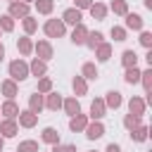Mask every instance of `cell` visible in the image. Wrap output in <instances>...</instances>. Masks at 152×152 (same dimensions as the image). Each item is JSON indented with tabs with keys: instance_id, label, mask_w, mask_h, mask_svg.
<instances>
[{
	"instance_id": "6da1fadb",
	"label": "cell",
	"mask_w": 152,
	"mask_h": 152,
	"mask_svg": "<svg viewBox=\"0 0 152 152\" xmlns=\"http://www.w3.org/2000/svg\"><path fill=\"white\" fill-rule=\"evenodd\" d=\"M7 74H10V78L14 81V83H21V81H26L31 74H28V64L19 57V59H12L10 64H7Z\"/></svg>"
},
{
	"instance_id": "7a4b0ae2",
	"label": "cell",
	"mask_w": 152,
	"mask_h": 152,
	"mask_svg": "<svg viewBox=\"0 0 152 152\" xmlns=\"http://www.w3.org/2000/svg\"><path fill=\"white\" fill-rule=\"evenodd\" d=\"M43 33H45L48 38H62V36L66 33V26H64L62 19H48V21L43 24Z\"/></svg>"
},
{
	"instance_id": "3957f363",
	"label": "cell",
	"mask_w": 152,
	"mask_h": 152,
	"mask_svg": "<svg viewBox=\"0 0 152 152\" xmlns=\"http://www.w3.org/2000/svg\"><path fill=\"white\" fill-rule=\"evenodd\" d=\"M33 52H36V57H38V59H43V62H50V59L55 57V48H52V43H50L48 38H43V40H38V43H33Z\"/></svg>"
},
{
	"instance_id": "277c9868",
	"label": "cell",
	"mask_w": 152,
	"mask_h": 152,
	"mask_svg": "<svg viewBox=\"0 0 152 152\" xmlns=\"http://www.w3.org/2000/svg\"><path fill=\"white\" fill-rule=\"evenodd\" d=\"M7 14H10L12 19H24V17L31 14V5H26V2H21V0H14V2H10Z\"/></svg>"
},
{
	"instance_id": "5b68a950",
	"label": "cell",
	"mask_w": 152,
	"mask_h": 152,
	"mask_svg": "<svg viewBox=\"0 0 152 152\" xmlns=\"http://www.w3.org/2000/svg\"><path fill=\"white\" fill-rule=\"evenodd\" d=\"M104 114H107L104 100H102V97H95V100L90 102V112H88V119H90V121H102V119H104Z\"/></svg>"
},
{
	"instance_id": "8992f818",
	"label": "cell",
	"mask_w": 152,
	"mask_h": 152,
	"mask_svg": "<svg viewBox=\"0 0 152 152\" xmlns=\"http://www.w3.org/2000/svg\"><path fill=\"white\" fill-rule=\"evenodd\" d=\"M62 21L64 26H76V24H83V12L76 10V7H66L62 12Z\"/></svg>"
},
{
	"instance_id": "52a82bcc",
	"label": "cell",
	"mask_w": 152,
	"mask_h": 152,
	"mask_svg": "<svg viewBox=\"0 0 152 152\" xmlns=\"http://www.w3.org/2000/svg\"><path fill=\"white\" fill-rule=\"evenodd\" d=\"M104 131H107V128H104L102 121H88V126H86L83 133H86L88 140H100V138L104 135Z\"/></svg>"
},
{
	"instance_id": "ba28073f",
	"label": "cell",
	"mask_w": 152,
	"mask_h": 152,
	"mask_svg": "<svg viewBox=\"0 0 152 152\" xmlns=\"http://www.w3.org/2000/svg\"><path fill=\"white\" fill-rule=\"evenodd\" d=\"M19 133V124L17 119H0V135L7 140V138H14Z\"/></svg>"
},
{
	"instance_id": "9c48e42d",
	"label": "cell",
	"mask_w": 152,
	"mask_h": 152,
	"mask_svg": "<svg viewBox=\"0 0 152 152\" xmlns=\"http://www.w3.org/2000/svg\"><path fill=\"white\" fill-rule=\"evenodd\" d=\"M102 100H104V107H107V109H119V107L124 104V95H121L119 90H107Z\"/></svg>"
},
{
	"instance_id": "30bf717a",
	"label": "cell",
	"mask_w": 152,
	"mask_h": 152,
	"mask_svg": "<svg viewBox=\"0 0 152 152\" xmlns=\"http://www.w3.org/2000/svg\"><path fill=\"white\" fill-rule=\"evenodd\" d=\"M145 112H147V104H145V100H142L140 95H131V100H128V114L142 116Z\"/></svg>"
},
{
	"instance_id": "8fae6325",
	"label": "cell",
	"mask_w": 152,
	"mask_h": 152,
	"mask_svg": "<svg viewBox=\"0 0 152 152\" xmlns=\"http://www.w3.org/2000/svg\"><path fill=\"white\" fill-rule=\"evenodd\" d=\"M88 121H90V119H88V114H83V112H81V114H76V116H71V119H69V131H71V133H83V131H86V126H88Z\"/></svg>"
},
{
	"instance_id": "7c38bea8",
	"label": "cell",
	"mask_w": 152,
	"mask_h": 152,
	"mask_svg": "<svg viewBox=\"0 0 152 152\" xmlns=\"http://www.w3.org/2000/svg\"><path fill=\"white\" fill-rule=\"evenodd\" d=\"M124 28H126V31H142V28H145V19H142L140 14H135V12H128Z\"/></svg>"
},
{
	"instance_id": "4fadbf2b",
	"label": "cell",
	"mask_w": 152,
	"mask_h": 152,
	"mask_svg": "<svg viewBox=\"0 0 152 152\" xmlns=\"http://www.w3.org/2000/svg\"><path fill=\"white\" fill-rule=\"evenodd\" d=\"M0 93L5 95V100H14V97L19 95V83H14L12 78H5V81L0 83Z\"/></svg>"
},
{
	"instance_id": "5bb4252c",
	"label": "cell",
	"mask_w": 152,
	"mask_h": 152,
	"mask_svg": "<svg viewBox=\"0 0 152 152\" xmlns=\"http://www.w3.org/2000/svg\"><path fill=\"white\" fill-rule=\"evenodd\" d=\"M43 100H45V109H50V112H57V109H62V95L57 93V90H50L48 95H43Z\"/></svg>"
},
{
	"instance_id": "9a60e30c",
	"label": "cell",
	"mask_w": 152,
	"mask_h": 152,
	"mask_svg": "<svg viewBox=\"0 0 152 152\" xmlns=\"http://www.w3.org/2000/svg\"><path fill=\"white\" fill-rule=\"evenodd\" d=\"M19 104L14 102V100H5L2 104H0V114H2V119H17L19 116Z\"/></svg>"
},
{
	"instance_id": "2e32d148",
	"label": "cell",
	"mask_w": 152,
	"mask_h": 152,
	"mask_svg": "<svg viewBox=\"0 0 152 152\" xmlns=\"http://www.w3.org/2000/svg\"><path fill=\"white\" fill-rule=\"evenodd\" d=\"M17 124H19L21 128H33V126L38 124V114H33V112H28V109H21L19 116H17Z\"/></svg>"
},
{
	"instance_id": "e0dca14e",
	"label": "cell",
	"mask_w": 152,
	"mask_h": 152,
	"mask_svg": "<svg viewBox=\"0 0 152 152\" xmlns=\"http://www.w3.org/2000/svg\"><path fill=\"white\" fill-rule=\"evenodd\" d=\"M88 26L86 24H76L74 26V31H71V43L74 45H86V38H88Z\"/></svg>"
},
{
	"instance_id": "ac0fdd59",
	"label": "cell",
	"mask_w": 152,
	"mask_h": 152,
	"mask_svg": "<svg viewBox=\"0 0 152 152\" xmlns=\"http://www.w3.org/2000/svg\"><path fill=\"white\" fill-rule=\"evenodd\" d=\"M17 50H19L21 57H31V55H33V40H31V36L17 38Z\"/></svg>"
},
{
	"instance_id": "d6986e66",
	"label": "cell",
	"mask_w": 152,
	"mask_h": 152,
	"mask_svg": "<svg viewBox=\"0 0 152 152\" xmlns=\"http://www.w3.org/2000/svg\"><path fill=\"white\" fill-rule=\"evenodd\" d=\"M28 74H31V76H36V78L45 76V74H48V62H43V59H38V57H33V59H31V64H28Z\"/></svg>"
},
{
	"instance_id": "ffe728a7",
	"label": "cell",
	"mask_w": 152,
	"mask_h": 152,
	"mask_svg": "<svg viewBox=\"0 0 152 152\" xmlns=\"http://www.w3.org/2000/svg\"><path fill=\"white\" fill-rule=\"evenodd\" d=\"M71 90H74V97H81V95H88V81L78 74L71 78Z\"/></svg>"
},
{
	"instance_id": "44dd1931",
	"label": "cell",
	"mask_w": 152,
	"mask_h": 152,
	"mask_svg": "<svg viewBox=\"0 0 152 152\" xmlns=\"http://www.w3.org/2000/svg\"><path fill=\"white\" fill-rule=\"evenodd\" d=\"M62 109L69 114V116H76V114H81V102H78V97H64L62 100Z\"/></svg>"
},
{
	"instance_id": "7402d4cb",
	"label": "cell",
	"mask_w": 152,
	"mask_h": 152,
	"mask_svg": "<svg viewBox=\"0 0 152 152\" xmlns=\"http://www.w3.org/2000/svg\"><path fill=\"white\" fill-rule=\"evenodd\" d=\"M40 142H45V145H57V142H59V131H57L55 126H45L43 133H40Z\"/></svg>"
},
{
	"instance_id": "603a6c76",
	"label": "cell",
	"mask_w": 152,
	"mask_h": 152,
	"mask_svg": "<svg viewBox=\"0 0 152 152\" xmlns=\"http://www.w3.org/2000/svg\"><path fill=\"white\" fill-rule=\"evenodd\" d=\"M88 12H90V17H93V19H97V21H104L109 10H107V5H104V2H93V5L88 7Z\"/></svg>"
},
{
	"instance_id": "cb8c5ba5",
	"label": "cell",
	"mask_w": 152,
	"mask_h": 152,
	"mask_svg": "<svg viewBox=\"0 0 152 152\" xmlns=\"http://www.w3.org/2000/svg\"><path fill=\"white\" fill-rule=\"evenodd\" d=\"M95 59L97 62H109L112 59V43H100L97 48H95Z\"/></svg>"
},
{
	"instance_id": "d4e9b609",
	"label": "cell",
	"mask_w": 152,
	"mask_h": 152,
	"mask_svg": "<svg viewBox=\"0 0 152 152\" xmlns=\"http://www.w3.org/2000/svg\"><path fill=\"white\" fill-rule=\"evenodd\" d=\"M45 109V100H43V95L40 93H33V95H28V112H33V114H40Z\"/></svg>"
},
{
	"instance_id": "484cf974",
	"label": "cell",
	"mask_w": 152,
	"mask_h": 152,
	"mask_svg": "<svg viewBox=\"0 0 152 152\" xmlns=\"http://www.w3.org/2000/svg\"><path fill=\"white\" fill-rule=\"evenodd\" d=\"M81 76H83L86 81H95V78L100 76L97 64H95V62H83V66H81Z\"/></svg>"
},
{
	"instance_id": "4316f807",
	"label": "cell",
	"mask_w": 152,
	"mask_h": 152,
	"mask_svg": "<svg viewBox=\"0 0 152 152\" xmlns=\"http://www.w3.org/2000/svg\"><path fill=\"white\" fill-rule=\"evenodd\" d=\"M128 135H131V140H133V142H145V140L150 138V128H147L145 124H140L138 128L128 131Z\"/></svg>"
},
{
	"instance_id": "83f0119b",
	"label": "cell",
	"mask_w": 152,
	"mask_h": 152,
	"mask_svg": "<svg viewBox=\"0 0 152 152\" xmlns=\"http://www.w3.org/2000/svg\"><path fill=\"white\" fill-rule=\"evenodd\" d=\"M33 7H36V12H38V14L50 17V14H52V10H55V0H33Z\"/></svg>"
},
{
	"instance_id": "f1b7e54d",
	"label": "cell",
	"mask_w": 152,
	"mask_h": 152,
	"mask_svg": "<svg viewBox=\"0 0 152 152\" xmlns=\"http://www.w3.org/2000/svg\"><path fill=\"white\" fill-rule=\"evenodd\" d=\"M107 10H112L116 17H126V14L131 12V10H128V0H112Z\"/></svg>"
},
{
	"instance_id": "f546056e",
	"label": "cell",
	"mask_w": 152,
	"mask_h": 152,
	"mask_svg": "<svg viewBox=\"0 0 152 152\" xmlns=\"http://www.w3.org/2000/svg\"><path fill=\"white\" fill-rule=\"evenodd\" d=\"M121 64H124V69L138 66V52L135 50H124L121 52Z\"/></svg>"
},
{
	"instance_id": "4dcf8cb0",
	"label": "cell",
	"mask_w": 152,
	"mask_h": 152,
	"mask_svg": "<svg viewBox=\"0 0 152 152\" xmlns=\"http://www.w3.org/2000/svg\"><path fill=\"white\" fill-rule=\"evenodd\" d=\"M21 26H24V36H33V33L38 31V19L28 14V17L21 19Z\"/></svg>"
},
{
	"instance_id": "1f68e13d",
	"label": "cell",
	"mask_w": 152,
	"mask_h": 152,
	"mask_svg": "<svg viewBox=\"0 0 152 152\" xmlns=\"http://www.w3.org/2000/svg\"><path fill=\"white\" fill-rule=\"evenodd\" d=\"M100 43H104V36H102V31H88V38H86V45L90 48V50H95Z\"/></svg>"
},
{
	"instance_id": "d6a6232c",
	"label": "cell",
	"mask_w": 152,
	"mask_h": 152,
	"mask_svg": "<svg viewBox=\"0 0 152 152\" xmlns=\"http://www.w3.org/2000/svg\"><path fill=\"white\" fill-rule=\"evenodd\" d=\"M124 81H126L128 86H135V83H140V69H138V66H131V69H126V71H124Z\"/></svg>"
},
{
	"instance_id": "836d02e7",
	"label": "cell",
	"mask_w": 152,
	"mask_h": 152,
	"mask_svg": "<svg viewBox=\"0 0 152 152\" xmlns=\"http://www.w3.org/2000/svg\"><path fill=\"white\" fill-rule=\"evenodd\" d=\"M109 36L114 38V43H124V40L128 38V31H126L124 26H119V24H114V26H112V31H109Z\"/></svg>"
},
{
	"instance_id": "e575fe53",
	"label": "cell",
	"mask_w": 152,
	"mask_h": 152,
	"mask_svg": "<svg viewBox=\"0 0 152 152\" xmlns=\"http://www.w3.org/2000/svg\"><path fill=\"white\" fill-rule=\"evenodd\" d=\"M140 83H142L145 93L150 95V93H152V66H147L145 71H140Z\"/></svg>"
},
{
	"instance_id": "d590c367",
	"label": "cell",
	"mask_w": 152,
	"mask_h": 152,
	"mask_svg": "<svg viewBox=\"0 0 152 152\" xmlns=\"http://www.w3.org/2000/svg\"><path fill=\"white\" fill-rule=\"evenodd\" d=\"M50 90H52V78H50V76H40V78H38V86H36V93L48 95Z\"/></svg>"
},
{
	"instance_id": "8d00e7d4",
	"label": "cell",
	"mask_w": 152,
	"mask_h": 152,
	"mask_svg": "<svg viewBox=\"0 0 152 152\" xmlns=\"http://www.w3.org/2000/svg\"><path fill=\"white\" fill-rule=\"evenodd\" d=\"M17 152H40V145L38 140H21L17 145Z\"/></svg>"
},
{
	"instance_id": "74e56055",
	"label": "cell",
	"mask_w": 152,
	"mask_h": 152,
	"mask_svg": "<svg viewBox=\"0 0 152 152\" xmlns=\"http://www.w3.org/2000/svg\"><path fill=\"white\" fill-rule=\"evenodd\" d=\"M142 124V116H135V114H126L124 116V128L126 131H133V128H138Z\"/></svg>"
},
{
	"instance_id": "f35d334b",
	"label": "cell",
	"mask_w": 152,
	"mask_h": 152,
	"mask_svg": "<svg viewBox=\"0 0 152 152\" xmlns=\"http://www.w3.org/2000/svg\"><path fill=\"white\" fill-rule=\"evenodd\" d=\"M0 31L2 33H12L14 31V19L10 14H0Z\"/></svg>"
},
{
	"instance_id": "ab89813d",
	"label": "cell",
	"mask_w": 152,
	"mask_h": 152,
	"mask_svg": "<svg viewBox=\"0 0 152 152\" xmlns=\"http://www.w3.org/2000/svg\"><path fill=\"white\" fill-rule=\"evenodd\" d=\"M138 43L145 48V50H152V31H140V38H138Z\"/></svg>"
},
{
	"instance_id": "60d3db41",
	"label": "cell",
	"mask_w": 152,
	"mask_h": 152,
	"mask_svg": "<svg viewBox=\"0 0 152 152\" xmlns=\"http://www.w3.org/2000/svg\"><path fill=\"white\" fill-rule=\"evenodd\" d=\"M52 152H78V150L71 142H57V145H52Z\"/></svg>"
},
{
	"instance_id": "b9f144b4",
	"label": "cell",
	"mask_w": 152,
	"mask_h": 152,
	"mask_svg": "<svg viewBox=\"0 0 152 152\" xmlns=\"http://www.w3.org/2000/svg\"><path fill=\"white\" fill-rule=\"evenodd\" d=\"M74 2H76V5H74V7H76V10H81V12H83V10H88V7H90V5H93V2H95V0H74Z\"/></svg>"
},
{
	"instance_id": "7bdbcfd3",
	"label": "cell",
	"mask_w": 152,
	"mask_h": 152,
	"mask_svg": "<svg viewBox=\"0 0 152 152\" xmlns=\"http://www.w3.org/2000/svg\"><path fill=\"white\" fill-rule=\"evenodd\" d=\"M104 152H121V145H119V142H109V145L104 147Z\"/></svg>"
},
{
	"instance_id": "ee69618b",
	"label": "cell",
	"mask_w": 152,
	"mask_h": 152,
	"mask_svg": "<svg viewBox=\"0 0 152 152\" xmlns=\"http://www.w3.org/2000/svg\"><path fill=\"white\" fill-rule=\"evenodd\" d=\"M145 59H147V64L152 66V50H147V55H145Z\"/></svg>"
},
{
	"instance_id": "f6af8a7d",
	"label": "cell",
	"mask_w": 152,
	"mask_h": 152,
	"mask_svg": "<svg viewBox=\"0 0 152 152\" xmlns=\"http://www.w3.org/2000/svg\"><path fill=\"white\" fill-rule=\"evenodd\" d=\"M142 5H145V10H152V0H142Z\"/></svg>"
},
{
	"instance_id": "bcb514c9",
	"label": "cell",
	"mask_w": 152,
	"mask_h": 152,
	"mask_svg": "<svg viewBox=\"0 0 152 152\" xmlns=\"http://www.w3.org/2000/svg\"><path fill=\"white\" fill-rule=\"evenodd\" d=\"M2 59H5V45L0 43V62H2Z\"/></svg>"
},
{
	"instance_id": "7dc6e473",
	"label": "cell",
	"mask_w": 152,
	"mask_h": 152,
	"mask_svg": "<svg viewBox=\"0 0 152 152\" xmlns=\"http://www.w3.org/2000/svg\"><path fill=\"white\" fill-rule=\"evenodd\" d=\"M2 150H5V138L0 135V152H2Z\"/></svg>"
},
{
	"instance_id": "c3c4849f",
	"label": "cell",
	"mask_w": 152,
	"mask_h": 152,
	"mask_svg": "<svg viewBox=\"0 0 152 152\" xmlns=\"http://www.w3.org/2000/svg\"><path fill=\"white\" fill-rule=\"evenodd\" d=\"M21 2H26V5H31V2H33V0H21Z\"/></svg>"
},
{
	"instance_id": "681fc988",
	"label": "cell",
	"mask_w": 152,
	"mask_h": 152,
	"mask_svg": "<svg viewBox=\"0 0 152 152\" xmlns=\"http://www.w3.org/2000/svg\"><path fill=\"white\" fill-rule=\"evenodd\" d=\"M88 152H97V150H88Z\"/></svg>"
},
{
	"instance_id": "f907efd6",
	"label": "cell",
	"mask_w": 152,
	"mask_h": 152,
	"mask_svg": "<svg viewBox=\"0 0 152 152\" xmlns=\"http://www.w3.org/2000/svg\"><path fill=\"white\" fill-rule=\"evenodd\" d=\"M7 2H14V0H7Z\"/></svg>"
},
{
	"instance_id": "816d5d0a",
	"label": "cell",
	"mask_w": 152,
	"mask_h": 152,
	"mask_svg": "<svg viewBox=\"0 0 152 152\" xmlns=\"http://www.w3.org/2000/svg\"><path fill=\"white\" fill-rule=\"evenodd\" d=\"M0 36H2V31H0Z\"/></svg>"
},
{
	"instance_id": "f5cc1de1",
	"label": "cell",
	"mask_w": 152,
	"mask_h": 152,
	"mask_svg": "<svg viewBox=\"0 0 152 152\" xmlns=\"http://www.w3.org/2000/svg\"><path fill=\"white\" fill-rule=\"evenodd\" d=\"M0 116H2V114H0Z\"/></svg>"
}]
</instances>
